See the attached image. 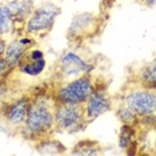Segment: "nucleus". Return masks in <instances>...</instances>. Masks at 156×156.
Returning <instances> with one entry per match:
<instances>
[{
	"instance_id": "obj_1",
	"label": "nucleus",
	"mask_w": 156,
	"mask_h": 156,
	"mask_svg": "<svg viewBox=\"0 0 156 156\" xmlns=\"http://www.w3.org/2000/svg\"><path fill=\"white\" fill-rule=\"evenodd\" d=\"M55 99L52 94L31 95L27 116L20 133L31 141H37L55 132Z\"/></svg>"
},
{
	"instance_id": "obj_2",
	"label": "nucleus",
	"mask_w": 156,
	"mask_h": 156,
	"mask_svg": "<svg viewBox=\"0 0 156 156\" xmlns=\"http://www.w3.org/2000/svg\"><path fill=\"white\" fill-rule=\"evenodd\" d=\"M123 103L139 118V126L154 128L155 111H156V95L155 90L139 86L132 88L123 98Z\"/></svg>"
},
{
	"instance_id": "obj_3",
	"label": "nucleus",
	"mask_w": 156,
	"mask_h": 156,
	"mask_svg": "<svg viewBox=\"0 0 156 156\" xmlns=\"http://www.w3.org/2000/svg\"><path fill=\"white\" fill-rule=\"evenodd\" d=\"M95 79L92 75L79 76L71 80H64L52 92L56 103H68V104H83L94 91Z\"/></svg>"
},
{
	"instance_id": "obj_4",
	"label": "nucleus",
	"mask_w": 156,
	"mask_h": 156,
	"mask_svg": "<svg viewBox=\"0 0 156 156\" xmlns=\"http://www.w3.org/2000/svg\"><path fill=\"white\" fill-rule=\"evenodd\" d=\"M55 132L76 133L86 128L88 122L84 116L83 104L55 103Z\"/></svg>"
},
{
	"instance_id": "obj_5",
	"label": "nucleus",
	"mask_w": 156,
	"mask_h": 156,
	"mask_svg": "<svg viewBox=\"0 0 156 156\" xmlns=\"http://www.w3.org/2000/svg\"><path fill=\"white\" fill-rule=\"evenodd\" d=\"M62 15V8L55 3H43L35 7L34 12L24 23V31L31 36H39L51 32L56 19Z\"/></svg>"
},
{
	"instance_id": "obj_6",
	"label": "nucleus",
	"mask_w": 156,
	"mask_h": 156,
	"mask_svg": "<svg viewBox=\"0 0 156 156\" xmlns=\"http://www.w3.org/2000/svg\"><path fill=\"white\" fill-rule=\"evenodd\" d=\"M95 64L88 62L75 51H66L59 60V75L62 81L71 80L79 76L92 75Z\"/></svg>"
},
{
	"instance_id": "obj_7",
	"label": "nucleus",
	"mask_w": 156,
	"mask_h": 156,
	"mask_svg": "<svg viewBox=\"0 0 156 156\" xmlns=\"http://www.w3.org/2000/svg\"><path fill=\"white\" fill-rule=\"evenodd\" d=\"M84 116L88 123L100 118L101 115L113 109V99L103 84H96L91 95L83 103Z\"/></svg>"
},
{
	"instance_id": "obj_8",
	"label": "nucleus",
	"mask_w": 156,
	"mask_h": 156,
	"mask_svg": "<svg viewBox=\"0 0 156 156\" xmlns=\"http://www.w3.org/2000/svg\"><path fill=\"white\" fill-rule=\"evenodd\" d=\"M30 100L31 95H22V96L12 99L3 105L0 109V115L4 119V122L8 124V127L17 129L22 128L27 116Z\"/></svg>"
},
{
	"instance_id": "obj_9",
	"label": "nucleus",
	"mask_w": 156,
	"mask_h": 156,
	"mask_svg": "<svg viewBox=\"0 0 156 156\" xmlns=\"http://www.w3.org/2000/svg\"><path fill=\"white\" fill-rule=\"evenodd\" d=\"M36 45L34 36L31 35H24V36H17L12 40L7 41V47L4 51L3 58L5 59L7 64L12 71H16L19 64L26 59V56L32 47Z\"/></svg>"
},
{
	"instance_id": "obj_10",
	"label": "nucleus",
	"mask_w": 156,
	"mask_h": 156,
	"mask_svg": "<svg viewBox=\"0 0 156 156\" xmlns=\"http://www.w3.org/2000/svg\"><path fill=\"white\" fill-rule=\"evenodd\" d=\"M98 16L91 12H81L72 19L68 28V35L71 37H86L87 35H92L96 28Z\"/></svg>"
},
{
	"instance_id": "obj_11",
	"label": "nucleus",
	"mask_w": 156,
	"mask_h": 156,
	"mask_svg": "<svg viewBox=\"0 0 156 156\" xmlns=\"http://www.w3.org/2000/svg\"><path fill=\"white\" fill-rule=\"evenodd\" d=\"M7 8L11 13L13 22L17 26H24V23L28 20L31 13L35 9V2L34 0H11L7 3Z\"/></svg>"
},
{
	"instance_id": "obj_12",
	"label": "nucleus",
	"mask_w": 156,
	"mask_h": 156,
	"mask_svg": "<svg viewBox=\"0 0 156 156\" xmlns=\"http://www.w3.org/2000/svg\"><path fill=\"white\" fill-rule=\"evenodd\" d=\"M45 68H47V60H45V58H41L37 60L24 59L16 69L19 71V73H22V75H26L30 77H36V76H40L45 71Z\"/></svg>"
},
{
	"instance_id": "obj_13",
	"label": "nucleus",
	"mask_w": 156,
	"mask_h": 156,
	"mask_svg": "<svg viewBox=\"0 0 156 156\" xmlns=\"http://www.w3.org/2000/svg\"><path fill=\"white\" fill-rule=\"evenodd\" d=\"M36 150L40 154H47V155H56V154H63L66 152V147L63 143H60L59 140L54 139L51 136L43 137V139L35 141Z\"/></svg>"
},
{
	"instance_id": "obj_14",
	"label": "nucleus",
	"mask_w": 156,
	"mask_h": 156,
	"mask_svg": "<svg viewBox=\"0 0 156 156\" xmlns=\"http://www.w3.org/2000/svg\"><path fill=\"white\" fill-rule=\"evenodd\" d=\"M139 86L144 88L155 90L156 88V66L155 60L150 62L148 64L143 66V68L139 71Z\"/></svg>"
},
{
	"instance_id": "obj_15",
	"label": "nucleus",
	"mask_w": 156,
	"mask_h": 156,
	"mask_svg": "<svg viewBox=\"0 0 156 156\" xmlns=\"http://www.w3.org/2000/svg\"><path fill=\"white\" fill-rule=\"evenodd\" d=\"M15 28L16 24L13 22L7 5L0 3V36L3 37L9 36L11 34L15 32Z\"/></svg>"
},
{
	"instance_id": "obj_16",
	"label": "nucleus",
	"mask_w": 156,
	"mask_h": 156,
	"mask_svg": "<svg viewBox=\"0 0 156 156\" xmlns=\"http://www.w3.org/2000/svg\"><path fill=\"white\" fill-rule=\"evenodd\" d=\"M136 135H137V131L135 126L123 124L119 133V147L122 150H128L131 145L136 143Z\"/></svg>"
},
{
	"instance_id": "obj_17",
	"label": "nucleus",
	"mask_w": 156,
	"mask_h": 156,
	"mask_svg": "<svg viewBox=\"0 0 156 156\" xmlns=\"http://www.w3.org/2000/svg\"><path fill=\"white\" fill-rule=\"evenodd\" d=\"M73 155H99L101 152L100 144L94 140H81L79 141L72 151Z\"/></svg>"
},
{
	"instance_id": "obj_18",
	"label": "nucleus",
	"mask_w": 156,
	"mask_h": 156,
	"mask_svg": "<svg viewBox=\"0 0 156 156\" xmlns=\"http://www.w3.org/2000/svg\"><path fill=\"white\" fill-rule=\"evenodd\" d=\"M115 111H116V115H118L119 120L122 122V124H128V126H135V127L139 126V118L123 101L120 104H118Z\"/></svg>"
},
{
	"instance_id": "obj_19",
	"label": "nucleus",
	"mask_w": 156,
	"mask_h": 156,
	"mask_svg": "<svg viewBox=\"0 0 156 156\" xmlns=\"http://www.w3.org/2000/svg\"><path fill=\"white\" fill-rule=\"evenodd\" d=\"M12 72L13 71L7 64L5 59L3 58V56H0V80H7Z\"/></svg>"
},
{
	"instance_id": "obj_20",
	"label": "nucleus",
	"mask_w": 156,
	"mask_h": 156,
	"mask_svg": "<svg viewBox=\"0 0 156 156\" xmlns=\"http://www.w3.org/2000/svg\"><path fill=\"white\" fill-rule=\"evenodd\" d=\"M41 58H45L44 52H43V49L37 48L36 45L31 48L30 51H28L27 56H26V59H30V60H37V59H41Z\"/></svg>"
},
{
	"instance_id": "obj_21",
	"label": "nucleus",
	"mask_w": 156,
	"mask_h": 156,
	"mask_svg": "<svg viewBox=\"0 0 156 156\" xmlns=\"http://www.w3.org/2000/svg\"><path fill=\"white\" fill-rule=\"evenodd\" d=\"M5 47H7V40H5V37L0 36V56H3V55H4Z\"/></svg>"
},
{
	"instance_id": "obj_22",
	"label": "nucleus",
	"mask_w": 156,
	"mask_h": 156,
	"mask_svg": "<svg viewBox=\"0 0 156 156\" xmlns=\"http://www.w3.org/2000/svg\"><path fill=\"white\" fill-rule=\"evenodd\" d=\"M139 3H141V4L147 5V7H154L155 5V0H137Z\"/></svg>"
},
{
	"instance_id": "obj_23",
	"label": "nucleus",
	"mask_w": 156,
	"mask_h": 156,
	"mask_svg": "<svg viewBox=\"0 0 156 156\" xmlns=\"http://www.w3.org/2000/svg\"><path fill=\"white\" fill-rule=\"evenodd\" d=\"M111 2H115V0H111Z\"/></svg>"
}]
</instances>
